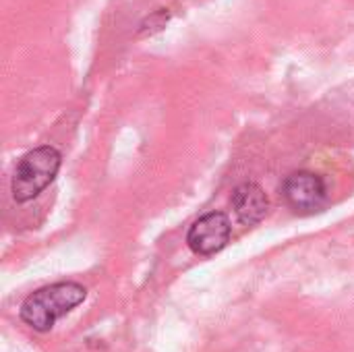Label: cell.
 I'll list each match as a JSON object with an SVG mask.
<instances>
[{
	"label": "cell",
	"mask_w": 354,
	"mask_h": 352,
	"mask_svg": "<svg viewBox=\"0 0 354 352\" xmlns=\"http://www.w3.org/2000/svg\"><path fill=\"white\" fill-rule=\"evenodd\" d=\"M87 299L85 286L77 282H56L29 295L21 305V319L35 332H50L58 319L68 315Z\"/></svg>",
	"instance_id": "6da1fadb"
},
{
	"label": "cell",
	"mask_w": 354,
	"mask_h": 352,
	"mask_svg": "<svg viewBox=\"0 0 354 352\" xmlns=\"http://www.w3.org/2000/svg\"><path fill=\"white\" fill-rule=\"evenodd\" d=\"M62 164V156L52 145H41L27 151L12 174L10 193L17 203H27L35 199L58 174Z\"/></svg>",
	"instance_id": "7a4b0ae2"
},
{
	"label": "cell",
	"mask_w": 354,
	"mask_h": 352,
	"mask_svg": "<svg viewBox=\"0 0 354 352\" xmlns=\"http://www.w3.org/2000/svg\"><path fill=\"white\" fill-rule=\"evenodd\" d=\"M282 193H284L288 205L299 214L319 212L328 199L324 178L317 176L315 172H307V170H299V172H292L290 176H286V180L282 185Z\"/></svg>",
	"instance_id": "3957f363"
},
{
	"label": "cell",
	"mask_w": 354,
	"mask_h": 352,
	"mask_svg": "<svg viewBox=\"0 0 354 352\" xmlns=\"http://www.w3.org/2000/svg\"><path fill=\"white\" fill-rule=\"evenodd\" d=\"M230 241V222L222 212L201 216L187 234V245L197 255H214L222 251Z\"/></svg>",
	"instance_id": "277c9868"
},
{
	"label": "cell",
	"mask_w": 354,
	"mask_h": 352,
	"mask_svg": "<svg viewBox=\"0 0 354 352\" xmlns=\"http://www.w3.org/2000/svg\"><path fill=\"white\" fill-rule=\"evenodd\" d=\"M232 207L245 226H255L266 218L270 199L257 183H243L232 193Z\"/></svg>",
	"instance_id": "5b68a950"
},
{
	"label": "cell",
	"mask_w": 354,
	"mask_h": 352,
	"mask_svg": "<svg viewBox=\"0 0 354 352\" xmlns=\"http://www.w3.org/2000/svg\"><path fill=\"white\" fill-rule=\"evenodd\" d=\"M168 17H170V15H168V12H166V10L162 8L160 12H156V15H151L149 19H145V21L141 23V29H143V27H147V25H151V27H149L147 31H149V33H153V31L162 29V27H164V25L168 23ZM147 31H145V33H147Z\"/></svg>",
	"instance_id": "8992f818"
}]
</instances>
